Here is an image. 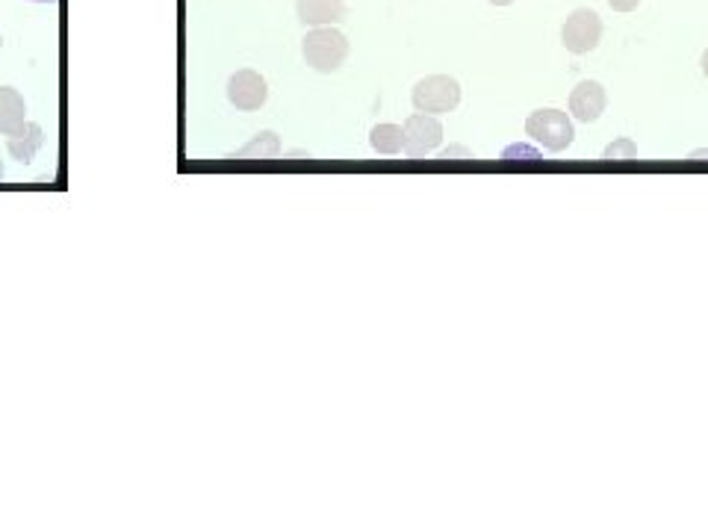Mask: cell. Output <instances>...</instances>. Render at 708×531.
Segmentation results:
<instances>
[{"instance_id": "cell-1", "label": "cell", "mask_w": 708, "mask_h": 531, "mask_svg": "<svg viewBox=\"0 0 708 531\" xmlns=\"http://www.w3.org/2000/svg\"><path fill=\"white\" fill-rule=\"evenodd\" d=\"M304 62L320 74H334L349 57V39L337 27H313L301 45Z\"/></svg>"}, {"instance_id": "cell-2", "label": "cell", "mask_w": 708, "mask_h": 531, "mask_svg": "<svg viewBox=\"0 0 708 531\" xmlns=\"http://www.w3.org/2000/svg\"><path fill=\"white\" fill-rule=\"evenodd\" d=\"M526 136L531 142H538L543 150H552V154H561L567 150L576 140V131H573V121L564 110H535L526 119Z\"/></svg>"}, {"instance_id": "cell-3", "label": "cell", "mask_w": 708, "mask_h": 531, "mask_svg": "<svg viewBox=\"0 0 708 531\" xmlns=\"http://www.w3.org/2000/svg\"><path fill=\"white\" fill-rule=\"evenodd\" d=\"M410 100H413L417 112H429V116L452 112L460 104V83L449 74H431L413 86Z\"/></svg>"}, {"instance_id": "cell-4", "label": "cell", "mask_w": 708, "mask_h": 531, "mask_svg": "<svg viewBox=\"0 0 708 531\" xmlns=\"http://www.w3.org/2000/svg\"><path fill=\"white\" fill-rule=\"evenodd\" d=\"M602 19H599L597 12L588 10V7H579V10H573L564 21V27H561V41H564V48L569 53H590V50L599 48V41H602Z\"/></svg>"}, {"instance_id": "cell-5", "label": "cell", "mask_w": 708, "mask_h": 531, "mask_svg": "<svg viewBox=\"0 0 708 531\" xmlns=\"http://www.w3.org/2000/svg\"><path fill=\"white\" fill-rule=\"evenodd\" d=\"M401 133H405V154L410 160H425L431 150L440 148V142H443V124L429 112L410 116L401 124Z\"/></svg>"}, {"instance_id": "cell-6", "label": "cell", "mask_w": 708, "mask_h": 531, "mask_svg": "<svg viewBox=\"0 0 708 531\" xmlns=\"http://www.w3.org/2000/svg\"><path fill=\"white\" fill-rule=\"evenodd\" d=\"M266 98H269V86H266V81L260 77L257 71L242 69L228 81V100L240 112L260 110L266 104Z\"/></svg>"}, {"instance_id": "cell-7", "label": "cell", "mask_w": 708, "mask_h": 531, "mask_svg": "<svg viewBox=\"0 0 708 531\" xmlns=\"http://www.w3.org/2000/svg\"><path fill=\"white\" fill-rule=\"evenodd\" d=\"M605 104H609L605 86L597 81H581L576 89L569 92V116L585 121V124H593L605 112Z\"/></svg>"}, {"instance_id": "cell-8", "label": "cell", "mask_w": 708, "mask_h": 531, "mask_svg": "<svg viewBox=\"0 0 708 531\" xmlns=\"http://www.w3.org/2000/svg\"><path fill=\"white\" fill-rule=\"evenodd\" d=\"M296 12L308 27H334L346 15V0H299Z\"/></svg>"}, {"instance_id": "cell-9", "label": "cell", "mask_w": 708, "mask_h": 531, "mask_svg": "<svg viewBox=\"0 0 708 531\" xmlns=\"http://www.w3.org/2000/svg\"><path fill=\"white\" fill-rule=\"evenodd\" d=\"M27 124V104L21 98L19 89L0 86V133L12 136Z\"/></svg>"}, {"instance_id": "cell-10", "label": "cell", "mask_w": 708, "mask_h": 531, "mask_svg": "<svg viewBox=\"0 0 708 531\" xmlns=\"http://www.w3.org/2000/svg\"><path fill=\"white\" fill-rule=\"evenodd\" d=\"M280 154V140L278 133L272 131H263L257 133L254 140L249 142V145H242L240 150H233V154H228V160H242V162H269L275 160Z\"/></svg>"}, {"instance_id": "cell-11", "label": "cell", "mask_w": 708, "mask_h": 531, "mask_svg": "<svg viewBox=\"0 0 708 531\" xmlns=\"http://www.w3.org/2000/svg\"><path fill=\"white\" fill-rule=\"evenodd\" d=\"M41 142H45V133H41L39 124L27 121L19 133H12L10 142H7V150H10L12 160L33 162L36 160V154H39Z\"/></svg>"}, {"instance_id": "cell-12", "label": "cell", "mask_w": 708, "mask_h": 531, "mask_svg": "<svg viewBox=\"0 0 708 531\" xmlns=\"http://www.w3.org/2000/svg\"><path fill=\"white\" fill-rule=\"evenodd\" d=\"M370 145L384 157H396L405 150V133H401L399 124H375L370 133Z\"/></svg>"}, {"instance_id": "cell-13", "label": "cell", "mask_w": 708, "mask_h": 531, "mask_svg": "<svg viewBox=\"0 0 708 531\" xmlns=\"http://www.w3.org/2000/svg\"><path fill=\"white\" fill-rule=\"evenodd\" d=\"M635 157H638V145L626 140V136H620V140H614L609 148L602 150V160L605 162H632Z\"/></svg>"}, {"instance_id": "cell-14", "label": "cell", "mask_w": 708, "mask_h": 531, "mask_svg": "<svg viewBox=\"0 0 708 531\" xmlns=\"http://www.w3.org/2000/svg\"><path fill=\"white\" fill-rule=\"evenodd\" d=\"M502 160L505 162H538L540 160V150L526 145V142H514L508 148L502 150Z\"/></svg>"}, {"instance_id": "cell-15", "label": "cell", "mask_w": 708, "mask_h": 531, "mask_svg": "<svg viewBox=\"0 0 708 531\" xmlns=\"http://www.w3.org/2000/svg\"><path fill=\"white\" fill-rule=\"evenodd\" d=\"M440 162H467L476 160V150H469L467 145H449V148H443L437 154Z\"/></svg>"}, {"instance_id": "cell-16", "label": "cell", "mask_w": 708, "mask_h": 531, "mask_svg": "<svg viewBox=\"0 0 708 531\" xmlns=\"http://www.w3.org/2000/svg\"><path fill=\"white\" fill-rule=\"evenodd\" d=\"M609 7L614 12H635L640 7V0H609Z\"/></svg>"}, {"instance_id": "cell-17", "label": "cell", "mask_w": 708, "mask_h": 531, "mask_svg": "<svg viewBox=\"0 0 708 531\" xmlns=\"http://www.w3.org/2000/svg\"><path fill=\"white\" fill-rule=\"evenodd\" d=\"M691 162H708V148H697L688 154Z\"/></svg>"}, {"instance_id": "cell-18", "label": "cell", "mask_w": 708, "mask_h": 531, "mask_svg": "<svg viewBox=\"0 0 708 531\" xmlns=\"http://www.w3.org/2000/svg\"><path fill=\"white\" fill-rule=\"evenodd\" d=\"M287 157H292V160H313V154H310V150H290Z\"/></svg>"}, {"instance_id": "cell-19", "label": "cell", "mask_w": 708, "mask_h": 531, "mask_svg": "<svg viewBox=\"0 0 708 531\" xmlns=\"http://www.w3.org/2000/svg\"><path fill=\"white\" fill-rule=\"evenodd\" d=\"M699 65H703V74L708 77V48L703 50V60H699Z\"/></svg>"}, {"instance_id": "cell-20", "label": "cell", "mask_w": 708, "mask_h": 531, "mask_svg": "<svg viewBox=\"0 0 708 531\" xmlns=\"http://www.w3.org/2000/svg\"><path fill=\"white\" fill-rule=\"evenodd\" d=\"M488 3H493V7H511L514 0H488Z\"/></svg>"}, {"instance_id": "cell-21", "label": "cell", "mask_w": 708, "mask_h": 531, "mask_svg": "<svg viewBox=\"0 0 708 531\" xmlns=\"http://www.w3.org/2000/svg\"><path fill=\"white\" fill-rule=\"evenodd\" d=\"M0 181H3V162H0Z\"/></svg>"}, {"instance_id": "cell-22", "label": "cell", "mask_w": 708, "mask_h": 531, "mask_svg": "<svg viewBox=\"0 0 708 531\" xmlns=\"http://www.w3.org/2000/svg\"><path fill=\"white\" fill-rule=\"evenodd\" d=\"M36 3H48V0H36ZM50 3H53V0H50Z\"/></svg>"}, {"instance_id": "cell-23", "label": "cell", "mask_w": 708, "mask_h": 531, "mask_svg": "<svg viewBox=\"0 0 708 531\" xmlns=\"http://www.w3.org/2000/svg\"><path fill=\"white\" fill-rule=\"evenodd\" d=\"M0 48H3V39H0Z\"/></svg>"}]
</instances>
